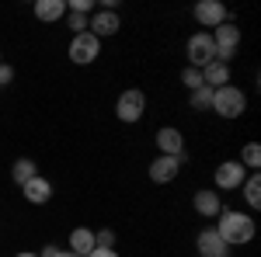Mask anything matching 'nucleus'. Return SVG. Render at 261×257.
Returning <instances> with one entry per match:
<instances>
[{
	"label": "nucleus",
	"mask_w": 261,
	"mask_h": 257,
	"mask_svg": "<svg viewBox=\"0 0 261 257\" xmlns=\"http://www.w3.org/2000/svg\"><path fill=\"white\" fill-rule=\"evenodd\" d=\"M181 83H185V91H188V94H192V91H199V87H205V83H202V70L185 66V70H181Z\"/></svg>",
	"instance_id": "22"
},
{
	"label": "nucleus",
	"mask_w": 261,
	"mask_h": 257,
	"mask_svg": "<svg viewBox=\"0 0 261 257\" xmlns=\"http://www.w3.org/2000/svg\"><path fill=\"white\" fill-rule=\"evenodd\" d=\"M70 28H73V35L87 32V18H84V14H70Z\"/></svg>",
	"instance_id": "25"
},
{
	"label": "nucleus",
	"mask_w": 261,
	"mask_h": 257,
	"mask_svg": "<svg viewBox=\"0 0 261 257\" xmlns=\"http://www.w3.org/2000/svg\"><path fill=\"white\" fill-rule=\"evenodd\" d=\"M94 247H108V250H115V233H112V230H98V233H94Z\"/></svg>",
	"instance_id": "24"
},
{
	"label": "nucleus",
	"mask_w": 261,
	"mask_h": 257,
	"mask_svg": "<svg viewBox=\"0 0 261 257\" xmlns=\"http://www.w3.org/2000/svg\"><path fill=\"white\" fill-rule=\"evenodd\" d=\"M188 104H192V111H209V108H213V91H209V87H199V91H192Z\"/></svg>",
	"instance_id": "21"
},
{
	"label": "nucleus",
	"mask_w": 261,
	"mask_h": 257,
	"mask_svg": "<svg viewBox=\"0 0 261 257\" xmlns=\"http://www.w3.org/2000/svg\"><path fill=\"white\" fill-rule=\"evenodd\" d=\"M35 174H39V167H35V160H28V157H18V160H14V167H11V178H14L18 188H24Z\"/></svg>",
	"instance_id": "18"
},
{
	"label": "nucleus",
	"mask_w": 261,
	"mask_h": 257,
	"mask_svg": "<svg viewBox=\"0 0 261 257\" xmlns=\"http://www.w3.org/2000/svg\"><path fill=\"white\" fill-rule=\"evenodd\" d=\"M66 11H70V14H84V18H91L94 0H70V4H66Z\"/></svg>",
	"instance_id": "23"
},
{
	"label": "nucleus",
	"mask_w": 261,
	"mask_h": 257,
	"mask_svg": "<svg viewBox=\"0 0 261 257\" xmlns=\"http://www.w3.org/2000/svg\"><path fill=\"white\" fill-rule=\"evenodd\" d=\"M63 14H66V0H35V18L45 24L60 21Z\"/></svg>",
	"instance_id": "16"
},
{
	"label": "nucleus",
	"mask_w": 261,
	"mask_h": 257,
	"mask_svg": "<svg viewBox=\"0 0 261 257\" xmlns=\"http://www.w3.org/2000/svg\"><path fill=\"white\" fill-rule=\"evenodd\" d=\"M244 181H247V170L241 167V160H223L220 167H216V174H213L216 191H237Z\"/></svg>",
	"instance_id": "7"
},
{
	"label": "nucleus",
	"mask_w": 261,
	"mask_h": 257,
	"mask_svg": "<svg viewBox=\"0 0 261 257\" xmlns=\"http://www.w3.org/2000/svg\"><path fill=\"white\" fill-rule=\"evenodd\" d=\"M195 247H199V257H230V247L223 243V237L216 233V230H213V226L199 233Z\"/></svg>",
	"instance_id": "12"
},
{
	"label": "nucleus",
	"mask_w": 261,
	"mask_h": 257,
	"mask_svg": "<svg viewBox=\"0 0 261 257\" xmlns=\"http://www.w3.org/2000/svg\"><path fill=\"white\" fill-rule=\"evenodd\" d=\"M119 28H122V18L115 14V11H112V7H105V11H94V14L87 18V32H91V35H94L98 42H101V39H112Z\"/></svg>",
	"instance_id": "8"
},
{
	"label": "nucleus",
	"mask_w": 261,
	"mask_h": 257,
	"mask_svg": "<svg viewBox=\"0 0 261 257\" xmlns=\"http://www.w3.org/2000/svg\"><path fill=\"white\" fill-rule=\"evenodd\" d=\"M209 35H213V45H216V60L230 66V60L237 56V45H241V28L233 21H223L220 28H213Z\"/></svg>",
	"instance_id": "3"
},
{
	"label": "nucleus",
	"mask_w": 261,
	"mask_h": 257,
	"mask_svg": "<svg viewBox=\"0 0 261 257\" xmlns=\"http://www.w3.org/2000/svg\"><path fill=\"white\" fill-rule=\"evenodd\" d=\"M56 254H60V247H56V243H45L39 257H56Z\"/></svg>",
	"instance_id": "28"
},
{
	"label": "nucleus",
	"mask_w": 261,
	"mask_h": 257,
	"mask_svg": "<svg viewBox=\"0 0 261 257\" xmlns=\"http://www.w3.org/2000/svg\"><path fill=\"white\" fill-rule=\"evenodd\" d=\"M98 56H101V42L91 32H81V35L70 39V60L77 63V66H91Z\"/></svg>",
	"instance_id": "6"
},
{
	"label": "nucleus",
	"mask_w": 261,
	"mask_h": 257,
	"mask_svg": "<svg viewBox=\"0 0 261 257\" xmlns=\"http://www.w3.org/2000/svg\"><path fill=\"white\" fill-rule=\"evenodd\" d=\"M209 111H216L220 119H241L244 111H247V94H244L241 87H233V83L216 87V91H213V108H209Z\"/></svg>",
	"instance_id": "2"
},
{
	"label": "nucleus",
	"mask_w": 261,
	"mask_h": 257,
	"mask_svg": "<svg viewBox=\"0 0 261 257\" xmlns=\"http://www.w3.org/2000/svg\"><path fill=\"white\" fill-rule=\"evenodd\" d=\"M202 83L209 87V91H216V87H226L230 83V66L220 60H213L209 66H202Z\"/></svg>",
	"instance_id": "14"
},
{
	"label": "nucleus",
	"mask_w": 261,
	"mask_h": 257,
	"mask_svg": "<svg viewBox=\"0 0 261 257\" xmlns=\"http://www.w3.org/2000/svg\"><path fill=\"white\" fill-rule=\"evenodd\" d=\"M181 163H185V160H178V157H157L150 163V181H153V184H171V181L181 174Z\"/></svg>",
	"instance_id": "11"
},
{
	"label": "nucleus",
	"mask_w": 261,
	"mask_h": 257,
	"mask_svg": "<svg viewBox=\"0 0 261 257\" xmlns=\"http://www.w3.org/2000/svg\"><path fill=\"white\" fill-rule=\"evenodd\" d=\"M157 150H161V157L185 160V136L174 125H164V129H157Z\"/></svg>",
	"instance_id": "10"
},
{
	"label": "nucleus",
	"mask_w": 261,
	"mask_h": 257,
	"mask_svg": "<svg viewBox=\"0 0 261 257\" xmlns=\"http://www.w3.org/2000/svg\"><path fill=\"white\" fill-rule=\"evenodd\" d=\"M192 14H195V21H199L202 28H220L223 21H230V11L220 0H199Z\"/></svg>",
	"instance_id": "9"
},
{
	"label": "nucleus",
	"mask_w": 261,
	"mask_h": 257,
	"mask_svg": "<svg viewBox=\"0 0 261 257\" xmlns=\"http://www.w3.org/2000/svg\"><path fill=\"white\" fill-rule=\"evenodd\" d=\"M185 52H188V66H195V70L209 66V63L216 60V45H213V35H209V32H195V35L188 39V45H185Z\"/></svg>",
	"instance_id": "5"
},
{
	"label": "nucleus",
	"mask_w": 261,
	"mask_h": 257,
	"mask_svg": "<svg viewBox=\"0 0 261 257\" xmlns=\"http://www.w3.org/2000/svg\"><path fill=\"white\" fill-rule=\"evenodd\" d=\"M213 230L223 237L226 247H244V243H251L254 233H258L254 219L247 216V212H237V209H223L220 216H216V226Z\"/></svg>",
	"instance_id": "1"
},
{
	"label": "nucleus",
	"mask_w": 261,
	"mask_h": 257,
	"mask_svg": "<svg viewBox=\"0 0 261 257\" xmlns=\"http://www.w3.org/2000/svg\"><path fill=\"white\" fill-rule=\"evenodd\" d=\"M192 205H195V212L205 219H216L223 212V202L216 191H209V188H202V191H195V198H192Z\"/></svg>",
	"instance_id": "13"
},
{
	"label": "nucleus",
	"mask_w": 261,
	"mask_h": 257,
	"mask_svg": "<svg viewBox=\"0 0 261 257\" xmlns=\"http://www.w3.org/2000/svg\"><path fill=\"white\" fill-rule=\"evenodd\" d=\"M94 250V230H70V254L87 257Z\"/></svg>",
	"instance_id": "17"
},
{
	"label": "nucleus",
	"mask_w": 261,
	"mask_h": 257,
	"mask_svg": "<svg viewBox=\"0 0 261 257\" xmlns=\"http://www.w3.org/2000/svg\"><path fill=\"white\" fill-rule=\"evenodd\" d=\"M143 111H146V94L143 91H136V87H129V91H122L119 101H115V119L119 122H140Z\"/></svg>",
	"instance_id": "4"
},
{
	"label": "nucleus",
	"mask_w": 261,
	"mask_h": 257,
	"mask_svg": "<svg viewBox=\"0 0 261 257\" xmlns=\"http://www.w3.org/2000/svg\"><path fill=\"white\" fill-rule=\"evenodd\" d=\"M21 191H24V198H28L32 205H45V202L53 198V184L42 178V174H35V178H32L28 184H24V188H21Z\"/></svg>",
	"instance_id": "15"
},
{
	"label": "nucleus",
	"mask_w": 261,
	"mask_h": 257,
	"mask_svg": "<svg viewBox=\"0 0 261 257\" xmlns=\"http://www.w3.org/2000/svg\"><path fill=\"white\" fill-rule=\"evenodd\" d=\"M56 257H77V254H70V250H60V254H56Z\"/></svg>",
	"instance_id": "29"
},
{
	"label": "nucleus",
	"mask_w": 261,
	"mask_h": 257,
	"mask_svg": "<svg viewBox=\"0 0 261 257\" xmlns=\"http://www.w3.org/2000/svg\"><path fill=\"white\" fill-rule=\"evenodd\" d=\"M18 257H39V254H18Z\"/></svg>",
	"instance_id": "30"
},
{
	"label": "nucleus",
	"mask_w": 261,
	"mask_h": 257,
	"mask_svg": "<svg viewBox=\"0 0 261 257\" xmlns=\"http://www.w3.org/2000/svg\"><path fill=\"white\" fill-rule=\"evenodd\" d=\"M87 257H119V250H108V247H94Z\"/></svg>",
	"instance_id": "27"
},
{
	"label": "nucleus",
	"mask_w": 261,
	"mask_h": 257,
	"mask_svg": "<svg viewBox=\"0 0 261 257\" xmlns=\"http://www.w3.org/2000/svg\"><path fill=\"white\" fill-rule=\"evenodd\" d=\"M11 80H14V66L0 63V87H4V83H11Z\"/></svg>",
	"instance_id": "26"
},
{
	"label": "nucleus",
	"mask_w": 261,
	"mask_h": 257,
	"mask_svg": "<svg viewBox=\"0 0 261 257\" xmlns=\"http://www.w3.org/2000/svg\"><path fill=\"white\" fill-rule=\"evenodd\" d=\"M241 188H244V198H247V205H251V209H258V205H261V178H258V174H251V178L244 181Z\"/></svg>",
	"instance_id": "20"
},
{
	"label": "nucleus",
	"mask_w": 261,
	"mask_h": 257,
	"mask_svg": "<svg viewBox=\"0 0 261 257\" xmlns=\"http://www.w3.org/2000/svg\"><path fill=\"white\" fill-rule=\"evenodd\" d=\"M241 167L251 170V174H258V167H261V146L258 142H247L241 150Z\"/></svg>",
	"instance_id": "19"
},
{
	"label": "nucleus",
	"mask_w": 261,
	"mask_h": 257,
	"mask_svg": "<svg viewBox=\"0 0 261 257\" xmlns=\"http://www.w3.org/2000/svg\"><path fill=\"white\" fill-rule=\"evenodd\" d=\"M0 63H4V60H0Z\"/></svg>",
	"instance_id": "31"
}]
</instances>
